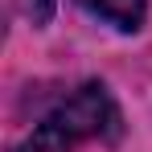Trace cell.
I'll return each mask as SVG.
<instances>
[{
	"label": "cell",
	"instance_id": "3957f363",
	"mask_svg": "<svg viewBox=\"0 0 152 152\" xmlns=\"http://www.w3.org/2000/svg\"><path fill=\"white\" fill-rule=\"evenodd\" d=\"M17 4H21V12H25L33 25H45L50 12H53V0H17Z\"/></svg>",
	"mask_w": 152,
	"mask_h": 152
},
{
	"label": "cell",
	"instance_id": "7a4b0ae2",
	"mask_svg": "<svg viewBox=\"0 0 152 152\" xmlns=\"http://www.w3.org/2000/svg\"><path fill=\"white\" fill-rule=\"evenodd\" d=\"M86 12H95L99 21L124 29V33H136L148 17V0H78Z\"/></svg>",
	"mask_w": 152,
	"mask_h": 152
},
{
	"label": "cell",
	"instance_id": "6da1fadb",
	"mask_svg": "<svg viewBox=\"0 0 152 152\" xmlns=\"http://www.w3.org/2000/svg\"><path fill=\"white\" fill-rule=\"evenodd\" d=\"M115 136H119V111L107 86L86 82L33 127L17 152H74L86 140H115Z\"/></svg>",
	"mask_w": 152,
	"mask_h": 152
}]
</instances>
